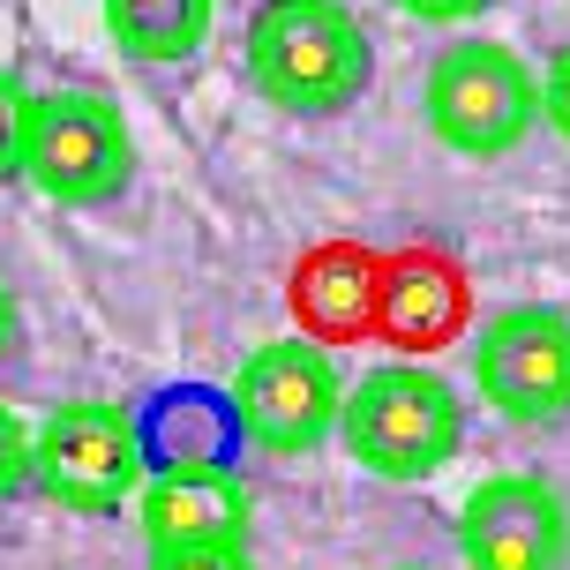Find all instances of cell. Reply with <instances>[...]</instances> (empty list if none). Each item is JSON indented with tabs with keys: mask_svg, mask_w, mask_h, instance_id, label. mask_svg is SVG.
<instances>
[{
	"mask_svg": "<svg viewBox=\"0 0 570 570\" xmlns=\"http://www.w3.org/2000/svg\"><path fill=\"white\" fill-rule=\"evenodd\" d=\"M248 83L263 106L293 120L345 114L375 76V46L345 0H263L240 38Z\"/></svg>",
	"mask_w": 570,
	"mask_h": 570,
	"instance_id": "1",
	"label": "cell"
},
{
	"mask_svg": "<svg viewBox=\"0 0 570 570\" xmlns=\"http://www.w3.org/2000/svg\"><path fill=\"white\" fill-rule=\"evenodd\" d=\"M345 458L375 473V481H435L458 451H465V399L451 391V375L428 361H383L361 383H345L338 413Z\"/></svg>",
	"mask_w": 570,
	"mask_h": 570,
	"instance_id": "2",
	"label": "cell"
},
{
	"mask_svg": "<svg viewBox=\"0 0 570 570\" xmlns=\"http://www.w3.org/2000/svg\"><path fill=\"white\" fill-rule=\"evenodd\" d=\"M421 120L458 158H511L541 128V68L503 38H451L421 76Z\"/></svg>",
	"mask_w": 570,
	"mask_h": 570,
	"instance_id": "3",
	"label": "cell"
},
{
	"mask_svg": "<svg viewBox=\"0 0 570 570\" xmlns=\"http://www.w3.org/2000/svg\"><path fill=\"white\" fill-rule=\"evenodd\" d=\"M233 421H240V443L263 458H308L338 435L345 413V375L331 361V345L315 338H263L240 375H233Z\"/></svg>",
	"mask_w": 570,
	"mask_h": 570,
	"instance_id": "4",
	"label": "cell"
},
{
	"mask_svg": "<svg viewBox=\"0 0 570 570\" xmlns=\"http://www.w3.org/2000/svg\"><path fill=\"white\" fill-rule=\"evenodd\" d=\"M23 180L46 203L90 210L136 180V128L98 90H38L23 128Z\"/></svg>",
	"mask_w": 570,
	"mask_h": 570,
	"instance_id": "5",
	"label": "cell"
},
{
	"mask_svg": "<svg viewBox=\"0 0 570 570\" xmlns=\"http://www.w3.org/2000/svg\"><path fill=\"white\" fill-rule=\"evenodd\" d=\"M150 481L136 405L114 399H68L38 421V495L76 518H114Z\"/></svg>",
	"mask_w": 570,
	"mask_h": 570,
	"instance_id": "6",
	"label": "cell"
},
{
	"mask_svg": "<svg viewBox=\"0 0 570 570\" xmlns=\"http://www.w3.org/2000/svg\"><path fill=\"white\" fill-rule=\"evenodd\" d=\"M473 391L511 428L570 421V308L518 301L473 331Z\"/></svg>",
	"mask_w": 570,
	"mask_h": 570,
	"instance_id": "7",
	"label": "cell"
},
{
	"mask_svg": "<svg viewBox=\"0 0 570 570\" xmlns=\"http://www.w3.org/2000/svg\"><path fill=\"white\" fill-rule=\"evenodd\" d=\"M458 563L465 570H563L570 503L548 473H488L458 503Z\"/></svg>",
	"mask_w": 570,
	"mask_h": 570,
	"instance_id": "8",
	"label": "cell"
},
{
	"mask_svg": "<svg viewBox=\"0 0 570 570\" xmlns=\"http://www.w3.org/2000/svg\"><path fill=\"white\" fill-rule=\"evenodd\" d=\"M473 331V285L443 248H399L383 256V301H375V338L399 361H428Z\"/></svg>",
	"mask_w": 570,
	"mask_h": 570,
	"instance_id": "9",
	"label": "cell"
},
{
	"mask_svg": "<svg viewBox=\"0 0 570 570\" xmlns=\"http://www.w3.org/2000/svg\"><path fill=\"white\" fill-rule=\"evenodd\" d=\"M136 525L150 548H248L256 503L240 465H173L142 481Z\"/></svg>",
	"mask_w": 570,
	"mask_h": 570,
	"instance_id": "10",
	"label": "cell"
},
{
	"mask_svg": "<svg viewBox=\"0 0 570 570\" xmlns=\"http://www.w3.org/2000/svg\"><path fill=\"white\" fill-rule=\"evenodd\" d=\"M375 301H383V248H361V240H315L285 278V308L315 345L375 338Z\"/></svg>",
	"mask_w": 570,
	"mask_h": 570,
	"instance_id": "11",
	"label": "cell"
},
{
	"mask_svg": "<svg viewBox=\"0 0 570 570\" xmlns=\"http://www.w3.org/2000/svg\"><path fill=\"white\" fill-rule=\"evenodd\" d=\"M142 421V458L150 473H173V465H233L240 458V421H233V399H210V391H158V399L136 413Z\"/></svg>",
	"mask_w": 570,
	"mask_h": 570,
	"instance_id": "12",
	"label": "cell"
},
{
	"mask_svg": "<svg viewBox=\"0 0 570 570\" xmlns=\"http://www.w3.org/2000/svg\"><path fill=\"white\" fill-rule=\"evenodd\" d=\"M106 8V38L120 60L136 68H180L210 46L218 0H98Z\"/></svg>",
	"mask_w": 570,
	"mask_h": 570,
	"instance_id": "13",
	"label": "cell"
},
{
	"mask_svg": "<svg viewBox=\"0 0 570 570\" xmlns=\"http://www.w3.org/2000/svg\"><path fill=\"white\" fill-rule=\"evenodd\" d=\"M30 481H38V428L16 405H0V503L23 495Z\"/></svg>",
	"mask_w": 570,
	"mask_h": 570,
	"instance_id": "14",
	"label": "cell"
},
{
	"mask_svg": "<svg viewBox=\"0 0 570 570\" xmlns=\"http://www.w3.org/2000/svg\"><path fill=\"white\" fill-rule=\"evenodd\" d=\"M30 98L38 90L16 76V68H0V180H23V128H30Z\"/></svg>",
	"mask_w": 570,
	"mask_h": 570,
	"instance_id": "15",
	"label": "cell"
},
{
	"mask_svg": "<svg viewBox=\"0 0 570 570\" xmlns=\"http://www.w3.org/2000/svg\"><path fill=\"white\" fill-rule=\"evenodd\" d=\"M142 570H256L248 548H150Z\"/></svg>",
	"mask_w": 570,
	"mask_h": 570,
	"instance_id": "16",
	"label": "cell"
},
{
	"mask_svg": "<svg viewBox=\"0 0 570 570\" xmlns=\"http://www.w3.org/2000/svg\"><path fill=\"white\" fill-rule=\"evenodd\" d=\"M541 120L570 142V46H556L541 68Z\"/></svg>",
	"mask_w": 570,
	"mask_h": 570,
	"instance_id": "17",
	"label": "cell"
},
{
	"mask_svg": "<svg viewBox=\"0 0 570 570\" xmlns=\"http://www.w3.org/2000/svg\"><path fill=\"white\" fill-rule=\"evenodd\" d=\"M399 16H413V23H465V16H481L488 0H391Z\"/></svg>",
	"mask_w": 570,
	"mask_h": 570,
	"instance_id": "18",
	"label": "cell"
},
{
	"mask_svg": "<svg viewBox=\"0 0 570 570\" xmlns=\"http://www.w3.org/2000/svg\"><path fill=\"white\" fill-rule=\"evenodd\" d=\"M16 353V293H8V278H0V361Z\"/></svg>",
	"mask_w": 570,
	"mask_h": 570,
	"instance_id": "19",
	"label": "cell"
},
{
	"mask_svg": "<svg viewBox=\"0 0 570 570\" xmlns=\"http://www.w3.org/2000/svg\"><path fill=\"white\" fill-rule=\"evenodd\" d=\"M399 570H421V563H399Z\"/></svg>",
	"mask_w": 570,
	"mask_h": 570,
	"instance_id": "20",
	"label": "cell"
}]
</instances>
